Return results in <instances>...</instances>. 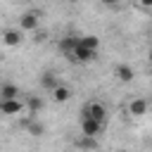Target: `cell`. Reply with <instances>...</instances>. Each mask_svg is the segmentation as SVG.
Returning <instances> with one entry per match:
<instances>
[{
    "label": "cell",
    "mask_w": 152,
    "mask_h": 152,
    "mask_svg": "<svg viewBox=\"0 0 152 152\" xmlns=\"http://www.w3.org/2000/svg\"><path fill=\"white\" fill-rule=\"evenodd\" d=\"M0 112H2L5 116H19V114H28L26 97H10V100H0Z\"/></svg>",
    "instance_id": "cell-1"
},
{
    "label": "cell",
    "mask_w": 152,
    "mask_h": 152,
    "mask_svg": "<svg viewBox=\"0 0 152 152\" xmlns=\"http://www.w3.org/2000/svg\"><path fill=\"white\" fill-rule=\"evenodd\" d=\"M71 62H76V64H90L93 59H97V50H90V48H86V45H81V40H78V45L66 55Z\"/></svg>",
    "instance_id": "cell-2"
},
{
    "label": "cell",
    "mask_w": 152,
    "mask_h": 152,
    "mask_svg": "<svg viewBox=\"0 0 152 152\" xmlns=\"http://www.w3.org/2000/svg\"><path fill=\"white\" fill-rule=\"evenodd\" d=\"M81 116H90V119H97V121H107V107L104 102L100 100H88L81 109Z\"/></svg>",
    "instance_id": "cell-3"
},
{
    "label": "cell",
    "mask_w": 152,
    "mask_h": 152,
    "mask_svg": "<svg viewBox=\"0 0 152 152\" xmlns=\"http://www.w3.org/2000/svg\"><path fill=\"white\" fill-rule=\"evenodd\" d=\"M104 131V121H97V119H90V116H81V135H102Z\"/></svg>",
    "instance_id": "cell-4"
},
{
    "label": "cell",
    "mask_w": 152,
    "mask_h": 152,
    "mask_svg": "<svg viewBox=\"0 0 152 152\" xmlns=\"http://www.w3.org/2000/svg\"><path fill=\"white\" fill-rule=\"evenodd\" d=\"M38 24H40V14L36 12V10H28V12H24V14H19V28L21 31H36L38 28Z\"/></svg>",
    "instance_id": "cell-5"
},
{
    "label": "cell",
    "mask_w": 152,
    "mask_h": 152,
    "mask_svg": "<svg viewBox=\"0 0 152 152\" xmlns=\"http://www.w3.org/2000/svg\"><path fill=\"white\" fill-rule=\"evenodd\" d=\"M128 114L135 116V119L150 114V100H145V97H133V100L128 102Z\"/></svg>",
    "instance_id": "cell-6"
},
{
    "label": "cell",
    "mask_w": 152,
    "mask_h": 152,
    "mask_svg": "<svg viewBox=\"0 0 152 152\" xmlns=\"http://www.w3.org/2000/svg\"><path fill=\"white\" fill-rule=\"evenodd\" d=\"M24 33H26V31H21L19 26H14V28H5V31H2V43H5L7 48H17V45H21Z\"/></svg>",
    "instance_id": "cell-7"
},
{
    "label": "cell",
    "mask_w": 152,
    "mask_h": 152,
    "mask_svg": "<svg viewBox=\"0 0 152 152\" xmlns=\"http://www.w3.org/2000/svg\"><path fill=\"white\" fill-rule=\"evenodd\" d=\"M50 95H52V100L55 102H69L71 100V95H74V90H71V86H66V83H57L52 90H50Z\"/></svg>",
    "instance_id": "cell-8"
},
{
    "label": "cell",
    "mask_w": 152,
    "mask_h": 152,
    "mask_svg": "<svg viewBox=\"0 0 152 152\" xmlns=\"http://www.w3.org/2000/svg\"><path fill=\"white\" fill-rule=\"evenodd\" d=\"M114 76H116L121 83H131V81L135 78V71H133L131 64H124V62H121V64L114 66Z\"/></svg>",
    "instance_id": "cell-9"
},
{
    "label": "cell",
    "mask_w": 152,
    "mask_h": 152,
    "mask_svg": "<svg viewBox=\"0 0 152 152\" xmlns=\"http://www.w3.org/2000/svg\"><path fill=\"white\" fill-rule=\"evenodd\" d=\"M19 86L14 83H2L0 86V100H10V97H19Z\"/></svg>",
    "instance_id": "cell-10"
},
{
    "label": "cell",
    "mask_w": 152,
    "mask_h": 152,
    "mask_svg": "<svg viewBox=\"0 0 152 152\" xmlns=\"http://www.w3.org/2000/svg\"><path fill=\"white\" fill-rule=\"evenodd\" d=\"M57 83H59V78H57V76H55L52 71H45V74L40 76V86H43V88H45L48 93H50V90H52V88H55Z\"/></svg>",
    "instance_id": "cell-11"
},
{
    "label": "cell",
    "mask_w": 152,
    "mask_h": 152,
    "mask_svg": "<svg viewBox=\"0 0 152 152\" xmlns=\"http://www.w3.org/2000/svg\"><path fill=\"white\" fill-rule=\"evenodd\" d=\"M78 40H81V45H86V48H90V50H100V38L93 36V33L78 36Z\"/></svg>",
    "instance_id": "cell-12"
},
{
    "label": "cell",
    "mask_w": 152,
    "mask_h": 152,
    "mask_svg": "<svg viewBox=\"0 0 152 152\" xmlns=\"http://www.w3.org/2000/svg\"><path fill=\"white\" fill-rule=\"evenodd\" d=\"M76 45H78V36H66V38L59 43V50H62L64 55H69V52H71Z\"/></svg>",
    "instance_id": "cell-13"
},
{
    "label": "cell",
    "mask_w": 152,
    "mask_h": 152,
    "mask_svg": "<svg viewBox=\"0 0 152 152\" xmlns=\"http://www.w3.org/2000/svg\"><path fill=\"white\" fill-rule=\"evenodd\" d=\"M76 147H86V150H95V147H97V138H93V135H83L81 140H76Z\"/></svg>",
    "instance_id": "cell-14"
},
{
    "label": "cell",
    "mask_w": 152,
    "mask_h": 152,
    "mask_svg": "<svg viewBox=\"0 0 152 152\" xmlns=\"http://www.w3.org/2000/svg\"><path fill=\"white\" fill-rule=\"evenodd\" d=\"M26 107H28V114H36L38 109H43V100L40 97H26Z\"/></svg>",
    "instance_id": "cell-15"
},
{
    "label": "cell",
    "mask_w": 152,
    "mask_h": 152,
    "mask_svg": "<svg viewBox=\"0 0 152 152\" xmlns=\"http://www.w3.org/2000/svg\"><path fill=\"white\" fill-rule=\"evenodd\" d=\"M28 131H31V135H40L43 133V126L40 124H28Z\"/></svg>",
    "instance_id": "cell-16"
},
{
    "label": "cell",
    "mask_w": 152,
    "mask_h": 152,
    "mask_svg": "<svg viewBox=\"0 0 152 152\" xmlns=\"http://www.w3.org/2000/svg\"><path fill=\"white\" fill-rule=\"evenodd\" d=\"M135 5L142 10H152V0H135Z\"/></svg>",
    "instance_id": "cell-17"
},
{
    "label": "cell",
    "mask_w": 152,
    "mask_h": 152,
    "mask_svg": "<svg viewBox=\"0 0 152 152\" xmlns=\"http://www.w3.org/2000/svg\"><path fill=\"white\" fill-rule=\"evenodd\" d=\"M100 5H104V7H116V5H121V0H100Z\"/></svg>",
    "instance_id": "cell-18"
},
{
    "label": "cell",
    "mask_w": 152,
    "mask_h": 152,
    "mask_svg": "<svg viewBox=\"0 0 152 152\" xmlns=\"http://www.w3.org/2000/svg\"><path fill=\"white\" fill-rule=\"evenodd\" d=\"M147 57H150V62H152V50H150V55H147Z\"/></svg>",
    "instance_id": "cell-19"
},
{
    "label": "cell",
    "mask_w": 152,
    "mask_h": 152,
    "mask_svg": "<svg viewBox=\"0 0 152 152\" xmlns=\"http://www.w3.org/2000/svg\"><path fill=\"white\" fill-rule=\"evenodd\" d=\"M150 114H152V102H150Z\"/></svg>",
    "instance_id": "cell-20"
}]
</instances>
